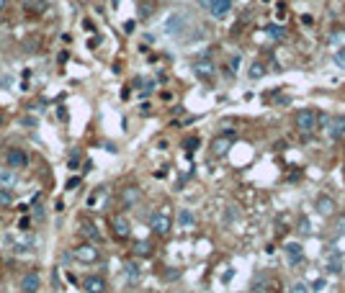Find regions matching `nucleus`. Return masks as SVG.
Returning a JSON list of instances; mask_svg holds the SVG:
<instances>
[{
  "mask_svg": "<svg viewBox=\"0 0 345 293\" xmlns=\"http://www.w3.org/2000/svg\"><path fill=\"white\" fill-rule=\"evenodd\" d=\"M72 257L77 263H83V265H90V263H98L101 252H98V247L93 242H83V244H77L72 250Z\"/></svg>",
  "mask_w": 345,
  "mask_h": 293,
  "instance_id": "1",
  "label": "nucleus"
},
{
  "mask_svg": "<svg viewBox=\"0 0 345 293\" xmlns=\"http://www.w3.org/2000/svg\"><path fill=\"white\" fill-rule=\"evenodd\" d=\"M5 165H8V170H24V167H29V154L26 149H21V146H10V149L5 152Z\"/></svg>",
  "mask_w": 345,
  "mask_h": 293,
  "instance_id": "2",
  "label": "nucleus"
},
{
  "mask_svg": "<svg viewBox=\"0 0 345 293\" xmlns=\"http://www.w3.org/2000/svg\"><path fill=\"white\" fill-rule=\"evenodd\" d=\"M317 121H319V114H317V111H312V108H302V111H296V116H294L296 129H302V131L317 129Z\"/></svg>",
  "mask_w": 345,
  "mask_h": 293,
  "instance_id": "3",
  "label": "nucleus"
},
{
  "mask_svg": "<svg viewBox=\"0 0 345 293\" xmlns=\"http://www.w3.org/2000/svg\"><path fill=\"white\" fill-rule=\"evenodd\" d=\"M199 5L204 10H209L211 18H224L232 10V0H199Z\"/></svg>",
  "mask_w": 345,
  "mask_h": 293,
  "instance_id": "4",
  "label": "nucleus"
},
{
  "mask_svg": "<svg viewBox=\"0 0 345 293\" xmlns=\"http://www.w3.org/2000/svg\"><path fill=\"white\" fill-rule=\"evenodd\" d=\"M149 229H152L155 234H168L170 229H172V221H170V216L165 211H157V213H152V216H149Z\"/></svg>",
  "mask_w": 345,
  "mask_h": 293,
  "instance_id": "5",
  "label": "nucleus"
},
{
  "mask_svg": "<svg viewBox=\"0 0 345 293\" xmlns=\"http://www.w3.org/2000/svg\"><path fill=\"white\" fill-rule=\"evenodd\" d=\"M186 26H188L186 24V16H183V13H172L165 21V33H170V36H178V33H183V29H186Z\"/></svg>",
  "mask_w": 345,
  "mask_h": 293,
  "instance_id": "6",
  "label": "nucleus"
},
{
  "mask_svg": "<svg viewBox=\"0 0 345 293\" xmlns=\"http://www.w3.org/2000/svg\"><path fill=\"white\" fill-rule=\"evenodd\" d=\"M83 291L85 293H106V280H103L101 275H85L83 278Z\"/></svg>",
  "mask_w": 345,
  "mask_h": 293,
  "instance_id": "7",
  "label": "nucleus"
},
{
  "mask_svg": "<svg viewBox=\"0 0 345 293\" xmlns=\"http://www.w3.org/2000/svg\"><path fill=\"white\" fill-rule=\"evenodd\" d=\"M283 252H286V260H289V265L304 263V247L299 244V242H289V244L283 247Z\"/></svg>",
  "mask_w": 345,
  "mask_h": 293,
  "instance_id": "8",
  "label": "nucleus"
},
{
  "mask_svg": "<svg viewBox=\"0 0 345 293\" xmlns=\"http://www.w3.org/2000/svg\"><path fill=\"white\" fill-rule=\"evenodd\" d=\"M39 288H41V278L34 273V270L21 275V291H24V293H36Z\"/></svg>",
  "mask_w": 345,
  "mask_h": 293,
  "instance_id": "9",
  "label": "nucleus"
},
{
  "mask_svg": "<svg viewBox=\"0 0 345 293\" xmlns=\"http://www.w3.org/2000/svg\"><path fill=\"white\" fill-rule=\"evenodd\" d=\"M111 227H113V234L119 236V239H126L129 236V221H126V216H121V213H116V216L111 219Z\"/></svg>",
  "mask_w": 345,
  "mask_h": 293,
  "instance_id": "10",
  "label": "nucleus"
},
{
  "mask_svg": "<svg viewBox=\"0 0 345 293\" xmlns=\"http://www.w3.org/2000/svg\"><path fill=\"white\" fill-rule=\"evenodd\" d=\"M214 72H216V67L209 59H199L196 64H193V75L201 77V80H209V77H214Z\"/></svg>",
  "mask_w": 345,
  "mask_h": 293,
  "instance_id": "11",
  "label": "nucleus"
},
{
  "mask_svg": "<svg viewBox=\"0 0 345 293\" xmlns=\"http://www.w3.org/2000/svg\"><path fill=\"white\" fill-rule=\"evenodd\" d=\"M327 134H330V139H343L345 137V116H335L330 121V126H327Z\"/></svg>",
  "mask_w": 345,
  "mask_h": 293,
  "instance_id": "12",
  "label": "nucleus"
},
{
  "mask_svg": "<svg viewBox=\"0 0 345 293\" xmlns=\"http://www.w3.org/2000/svg\"><path fill=\"white\" fill-rule=\"evenodd\" d=\"M229 146H232V139L229 137H216L214 142H211V152H214V157H224L227 152H229Z\"/></svg>",
  "mask_w": 345,
  "mask_h": 293,
  "instance_id": "13",
  "label": "nucleus"
},
{
  "mask_svg": "<svg viewBox=\"0 0 345 293\" xmlns=\"http://www.w3.org/2000/svg\"><path fill=\"white\" fill-rule=\"evenodd\" d=\"M80 232H83V234L88 236V239H90V242H93V244H98V242L103 239V234L98 232V227H96V224H93V221H88V219H85L83 224H80Z\"/></svg>",
  "mask_w": 345,
  "mask_h": 293,
  "instance_id": "14",
  "label": "nucleus"
},
{
  "mask_svg": "<svg viewBox=\"0 0 345 293\" xmlns=\"http://www.w3.org/2000/svg\"><path fill=\"white\" fill-rule=\"evenodd\" d=\"M139 188L137 185H129V188H124V193H121V206L124 208H129V206H134L137 201H139Z\"/></svg>",
  "mask_w": 345,
  "mask_h": 293,
  "instance_id": "15",
  "label": "nucleus"
},
{
  "mask_svg": "<svg viewBox=\"0 0 345 293\" xmlns=\"http://www.w3.org/2000/svg\"><path fill=\"white\" fill-rule=\"evenodd\" d=\"M106 198H108V190H106V188H96V190H93V196L88 198V208L98 211V206H101Z\"/></svg>",
  "mask_w": 345,
  "mask_h": 293,
  "instance_id": "16",
  "label": "nucleus"
},
{
  "mask_svg": "<svg viewBox=\"0 0 345 293\" xmlns=\"http://www.w3.org/2000/svg\"><path fill=\"white\" fill-rule=\"evenodd\" d=\"M317 211L322 213V216H330V213L335 211V201H332L330 196H319L317 198Z\"/></svg>",
  "mask_w": 345,
  "mask_h": 293,
  "instance_id": "17",
  "label": "nucleus"
},
{
  "mask_svg": "<svg viewBox=\"0 0 345 293\" xmlns=\"http://www.w3.org/2000/svg\"><path fill=\"white\" fill-rule=\"evenodd\" d=\"M24 8L29 10V13L39 16V13H44V10H47V0H26Z\"/></svg>",
  "mask_w": 345,
  "mask_h": 293,
  "instance_id": "18",
  "label": "nucleus"
},
{
  "mask_svg": "<svg viewBox=\"0 0 345 293\" xmlns=\"http://www.w3.org/2000/svg\"><path fill=\"white\" fill-rule=\"evenodd\" d=\"M247 77H250V80H260V77H266V67H263V62H252L250 70H247Z\"/></svg>",
  "mask_w": 345,
  "mask_h": 293,
  "instance_id": "19",
  "label": "nucleus"
},
{
  "mask_svg": "<svg viewBox=\"0 0 345 293\" xmlns=\"http://www.w3.org/2000/svg\"><path fill=\"white\" fill-rule=\"evenodd\" d=\"M266 31H268V36H273L276 41H283V39H286V29L278 26V24H268Z\"/></svg>",
  "mask_w": 345,
  "mask_h": 293,
  "instance_id": "20",
  "label": "nucleus"
},
{
  "mask_svg": "<svg viewBox=\"0 0 345 293\" xmlns=\"http://www.w3.org/2000/svg\"><path fill=\"white\" fill-rule=\"evenodd\" d=\"M13 204H16V196L8 188H0V208H10Z\"/></svg>",
  "mask_w": 345,
  "mask_h": 293,
  "instance_id": "21",
  "label": "nucleus"
},
{
  "mask_svg": "<svg viewBox=\"0 0 345 293\" xmlns=\"http://www.w3.org/2000/svg\"><path fill=\"white\" fill-rule=\"evenodd\" d=\"M124 270H126V278H129L132 283H137V280H139V275H142V270H139V265H137V263H126Z\"/></svg>",
  "mask_w": 345,
  "mask_h": 293,
  "instance_id": "22",
  "label": "nucleus"
},
{
  "mask_svg": "<svg viewBox=\"0 0 345 293\" xmlns=\"http://www.w3.org/2000/svg\"><path fill=\"white\" fill-rule=\"evenodd\" d=\"M191 224H193V213H191L188 208H180V211H178V227L186 229V227H191Z\"/></svg>",
  "mask_w": 345,
  "mask_h": 293,
  "instance_id": "23",
  "label": "nucleus"
},
{
  "mask_svg": "<svg viewBox=\"0 0 345 293\" xmlns=\"http://www.w3.org/2000/svg\"><path fill=\"white\" fill-rule=\"evenodd\" d=\"M16 183V173L13 170H8V173H0V188H5V185H13Z\"/></svg>",
  "mask_w": 345,
  "mask_h": 293,
  "instance_id": "24",
  "label": "nucleus"
},
{
  "mask_svg": "<svg viewBox=\"0 0 345 293\" xmlns=\"http://www.w3.org/2000/svg\"><path fill=\"white\" fill-rule=\"evenodd\" d=\"M240 64H242V57H240V54H235V57L229 59V70L237 75V72H240Z\"/></svg>",
  "mask_w": 345,
  "mask_h": 293,
  "instance_id": "25",
  "label": "nucleus"
},
{
  "mask_svg": "<svg viewBox=\"0 0 345 293\" xmlns=\"http://www.w3.org/2000/svg\"><path fill=\"white\" fill-rule=\"evenodd\" d=\"M289 293H309V286H307V283H299V280H296Z\"/></svg>",
  "mask_w": 345,
  "mask_h": 293,
  "instance_id": "26",
  "label": "nucleus"
},
{
  "mask_svg": "<svg viewBox=\"0 0 345 293\" xmlns=\"http://www.w3.org/2000/svg\"><path fill=\"white\" fill-rule=\"evenodd\" d=\"M335 232L338 234H345V213H340L338 221H335Z\"/></svg>",
  "mask_w": 345,
  "mask_h": 293,
  "instance_id": "27",
  "label": "nucleus"
},
{
  "mask_svg": "<svg viewBox=\"0 0 345 293\" xmlns=\"http://www.w3.org/2000/svg\"><path fill=\"white\" fill-rule=\"evenodd\" d=\"M325 286H327V280H325V278H317V280H314V283H312V291H317V293H322V291H325Z\"/></svg>",
  "mask_w": 345,
  "mask_h": 293,
  "instance_id": "28",
  "label": "nucleus"
},
{
  "mask_svg": "<svg viewBox=\"0 0 345 293\" xmlns=\"http://www.w3.org/2000/svg\"><path fill=\"white\" fill-rule=\"evenodd\" d=\"M199 144H201V142H199V137H193V139H188V142H186V149H188V152H196V149H199Z\"/></svg>",
  "mask_w": 345,
  "mask_h": 293,
  "instance_id": "29",
  "label": "nucleus"
},
{
  "mask_svg": "<svg viewBox=\"0 0 345 293\" xmlns=\"http://www.w3.org/2000/svg\"><path fill=\"white\" fill-rule=\"evenodd\" d=\"M335 64H338V67H345V49H340V52L335 54Z\"/></svg>",
  "mask_w": 345,
  "mask_h": 293,
  "instance_id": "30",
  "label": "nucleus"
},
{
  "mask_svg": "<svg viewBox=\"0 0 345 293\" xmlns=\"http://www.w3.org/2000/svg\"><path fill=\"white\" fill-rule=\"evenodd\" d=\"M80 183H83V180H80V177H70V180H67V190H75Z\"/></svg>",
  "mask_w": 345,
  "mask_h": 293,
  "instance_id": "31",
  "label": "nucleus"
},
{
  "mask_svg": "<svg viewBox=\"0 0 345 293\" xmlns=\"http://www.w3.org/2000/svg\"><path fill=\"white\" fill-rule=\"evenodd\" d=\"M340 267H343V265H340V260H338V263L332 260V263L327 265V270H330V273H340Z\"/></svg>",
  "mask_w": 345,
  "mask_h": 293,
  "instance_id": "32",
  "label": "nucleus"
},
{
  "mask_svg": "<svg viewBox=\"0 0 345 293\" xmlns=\"http://www.w3.org/2000/svg\"><path fill=\"white\" fill-rule=\"evenodd\" d=\"M137 252H139V255H147V252H149V244L139 242V244H137Z\"/></svg>",
  "mask_w": 345,
  "mask_h": 293,
  "instance_id": "33",
  "label": "nucleus"
},
{
  "mask_svg": "<svg viewBox=\"0 0 345 293\" xmlns=\"http://www.w3.org/2000/svg\"><path fill=\"white\" fill-rule=\"evenodd\" d=\"M77 162H80V154L75 152V154H72V160H70V170H77Z\"/></svg>",
  "mask_w": 345,
  "mask_h": 293,
  "instance_id": "34",
  "label": "nucleus"
},
{
  "mask_svg": "<svg viewBox=\"0 0 345 293\" xmlns=\"http://www.w3.org/2000/svg\"><path fill=\"white\" fill-rule=\"evenodd\" d=\"M134 29H137V24H134V21H126V24H124V31H126V33H132Z\"/></svg>",
  "mask_w": 345,
  "mask_h": 293,
  "instance_id": "35",
  "label": "nucleus"
},
{
  "mask_svg": "<svg viewBox=\"0 0 345 293\" xmlns=\"http://www.w3.org/2000/svg\"><path fill=\"white\" fill-rule=\"evenodd\" d=\"M29 224H31V221H29V216H24V219L18 221V229H24V232H26V229H29Z\"/></svg>",
  "mask_w": 345,
  "mask_h": 293,
  "instance_id": "36",
  "label": "nucleus"
},
{
  "mask_svg": "<svg viewBox=\"0 0 345 293\" xmlns=\"http://www.w3.org/2000/svg\"><path fill=\"white\" fill-rule=\"evenodd\" d=\"M155 90V83H144V93H152Z\"/></svg>",
  "mask_w": 345,
  "mask_h": 293,
  "instance_id": "37",
  "label": "nucleus"
},
{
  "mask_svg": "<svg viewBox=\"0 0 345 293\" xmlns=\"http://www.w3.org/2000/svg\"><path fill=\"white\" fill-rule=\"evenodd\" d=\"M5 5H8V0H0V10H3Z\"/></svg>",
  "mask_w": 345,
  "mask_h": 293,
  "instance_id": "38",
  "label": "nucleus"
}]
</instances>
